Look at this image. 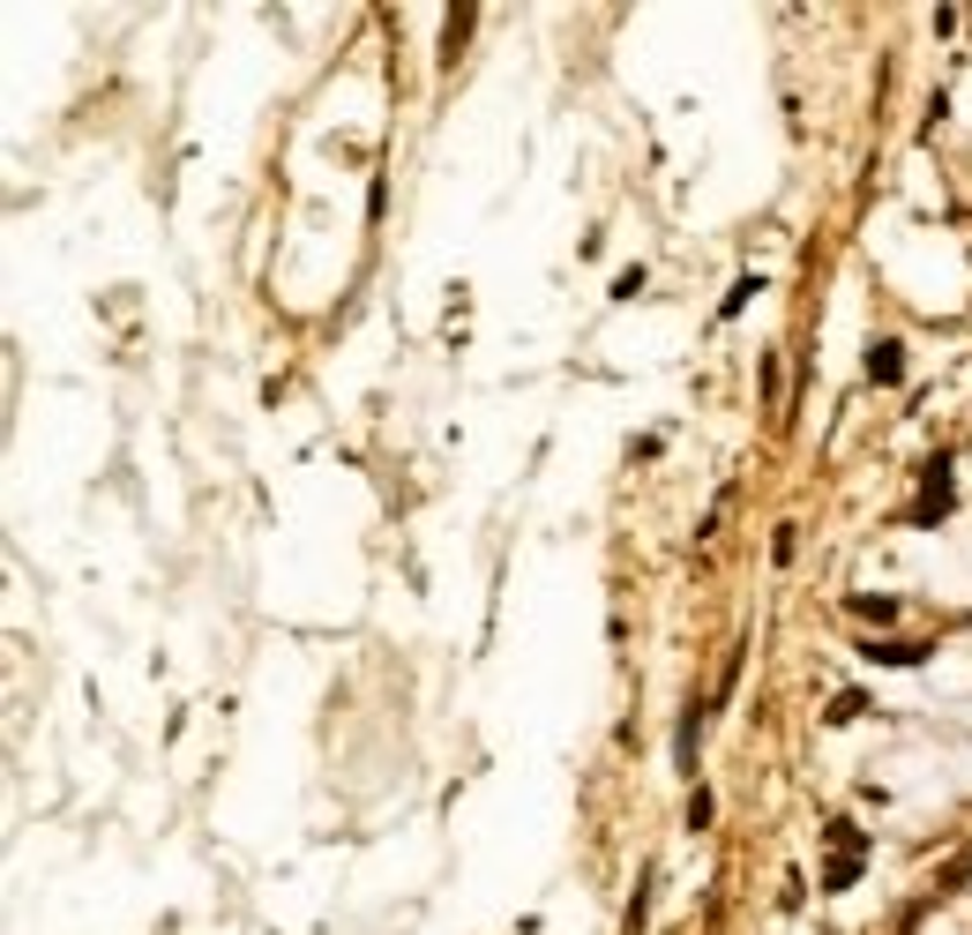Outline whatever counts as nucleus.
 <instances>
[{"instance_id":"obj_1","label":"nucleus","mask_w":972,"mask_h":935,"mask_svg":"<svg viewBox=\"0 0 972 935\" xmlns=\"http://www.w3.org/2000/svg\"><path fill=\"white\" fill-rule=\"evenodd\" d=\"M897 367H905L897 344H868V375H876V383H897Z\"/></svg>"},{"instance_id":"obj_2","label":"nucleus","mask_w":972,"mask_h":935,"mask_svg":"<svg viewBox=\"0 0 972 935\" xmlns=\"http://www.w3.org/2000/svg\"><path fill=\"white\" fill-rule=\"evenodd\" d=\"M853 614H868V622H890V614H897V598H853Z\"/></svg>"}]
</instances>
